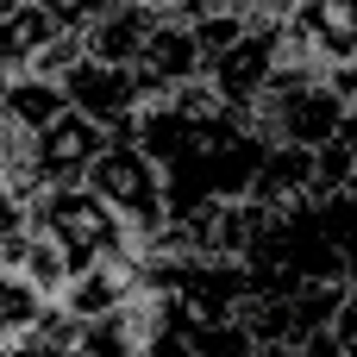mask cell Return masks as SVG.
I'll return each mask as SVG.
<instances>
[{
    "label": "cell",
    "mask_w": 357,
    "mask_h": 357,
    "mask_svg": "<svg viewBox=\"0 0 357 357\" xmlns=\"http://www.w3.org/2000/svg\"><path fill=\"white\" fill-rule=\"evenodd\" d=\"M31 220L75 257V270L144 251V238L132 232V220H126L94 182H56V188H38V195H31Z\"/></svg>",
    "instance_id": "1"
},
{
    "label": "cell",
    "mask_w": 357,
    "mask_h": 357,
    "mask_svg": "<svg viewBox=\"0 0 357 357\" xmlns=\"http://www.w3.org/2000/svg\"><path fill=\"white\" fill-rule=\"evenodd\" d=\"M88 182L132 220V232L144 238V251H151V238L169 226V176H163V163L151 157V144L138 138V132H113L107 138V151L94 157V169H88Z\"/></svg>",
    "instance_id": "2"
},
{
    "label": "cell",
    "mask_w": 357,
    "mask_h": 357,
    "mask_svg": "<svg viewBox=\"0 0 357 357\" xmlns=\"http://www.w3.org/2000/svg\"><path fill=\"white\" fill-rule=\"evenodd\" d=\"M63 88H69V100H75L82 113H94V119L113 126V132H138V119H144V107H151L144 69H138V63L94 56V50H82V56L63 69Z\"/></svg>",
    "instance_id": "3"
},
{
    "label": "cell",
    "mask_w": 357,
    "mask_h": 357,
    "mask_svg": "<svg viewBox=\"0 0 357 357\" xmlns=\"http://www.w3.org/2000/svg\"><path fill=\"white\" fill-rule=\"evenodd\" d=\"M282 63H289V19H251V31H245L232 50H220V56L207 63V82H213L232 107L251 113V100L276 82Z\"/></svg>",
    "instance_id": "4"
},
{
    "label": "cell",
    "mask_w": 357,
    "mask_h": 357,
    "mask_svg": "<svg viewBox=\"0 0 357 357\" xmlns=\"http://www.w3.org/2000/svg\"><path fill=\"white\" fill-rule=\"evenodd\" d=\"M107 138H113V126H100L94 113L69 107L56 126H44V132L31 138L25 169H31V182H38V188H56V182H88V169H94V157L107 151Z\"/></svg>",
    "instance_id": "5"
},
{
    "label": "cell",
    "mask_w": 357,
    "mask_h": 357,
    "mask_svg": "<svg viewBox=\"0 0 357 357\" xmlns=\"http://www.w3.org/2000/svg\"><path fill=\"white\" fill-rule=\"evenodd\" d=\"M289 56L339 69L357 56V0H295L289 13Z\"/></svg>",
    "instance_id": "6"
},
{
    "label": "cell",
    "mask_w": 357,
    "mask_h": 357,
    "mask_svg": "<svg viewBox=\"0 0 357 357\" xmlns=\"http://www.w3.org/2000/svg\"><path fill=\"white\" fill-rule=\"evenodd\" d=\"M138 69H144V82H151V100H163V94H176L182 82L207 75V50H201L195 19H188V13H163L157 31H151V44H144V56H138Z\"/></svg>",
    "instance_id": "7"
},
{
    "label": "cell",
    "mask_w": 357,
    "mask_h": 357,
    "mask_svg": "<svg viewBox=\"0 0 357 357\" xmlns=\"http://www.w3.org/2000/svg\"><path fill=\"white\" fill-rule=\"evenodd\" d=\"M69 107L75 100H69L63 75H44V69H13L6 88H0V126L6 132H25V138H38L44 126H56Z\"/></svg>",
    "instance_id": "8"
},
{
    "label": "cell",
    "mask_w": 357,
    "mask_h": 357,
    "mask_svg": "<svg viewBox=\"0 0 357 357\" xmlns=\"http://www.w3.org/2000/svg\"><path fill=\"white\" fill-rule=\"evenodd\" d=\"M157 19H163V6H151V0H113L82 38H88V50L94 56H113V63H138L144 56V44H151V31H157Z\"/></svg>",
    "instance_id": "9"
},
{
    "label": "cell",
    "mask_w": 357,
    "mask_h": 357,
    "mask_svg": "<svg viewBox=\"0 0 357 357\" xmlns=\"http://www.w3.org/2000/svg\"><path fill=\"white\" fill-rule=\"evenodd\" d=\"M251 195L270 201V207H295V201L320 195V151L314 144H270Z\"/></svg>",
    "instance_id": "10"
},
{
    "label": "cell",
    "mask_w": 357,
    "mask_h": 357,
    "mask_svg": "<svg viewBox=\"0 0 357 357\" xmlns=\"http://www.w3.org/2000/svg\"><path fill=\"white\" fill-rule=\"evenodd\" d=\"M69 25L44 6V0H19V6H6L0 13V38H6V75L13 69H38V56L63 38Z\"/></svg>",
    "instance_id": "11"
},
{
    "label": "cell",
    "mask_w": 357,
    "mask_h": 357,
    "mask_svg": "<svg viewBox=\"0 0 357 357\" xmlns=\"http://www.w3.org/2000/svg\"><path fill=\"white\" fill-rule=\"evenodd\" d=\"M44 6H50V13H56L69 31H88V25H94V19H100L113 0H44Z\"/></svg>",
    "instance_id": "12"
},
{
    "label": "cell",
    "mask_w": 357,
    "mask_h": 357,
    "mask_svg": "<svg viewBox=\"0 0 357 357\" xmlns=\"http://www.w3.org/2000/svg\"><path fill=\"white\" fill-rule=\"evenodd\" d=\"M333 82H339V94H345V100L357 107V56H345V63L333 69Z\"/></svg>",
    "instance_id": "13"
}]
</instances>
